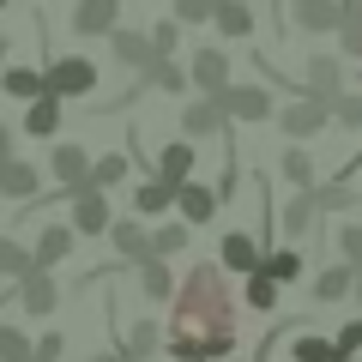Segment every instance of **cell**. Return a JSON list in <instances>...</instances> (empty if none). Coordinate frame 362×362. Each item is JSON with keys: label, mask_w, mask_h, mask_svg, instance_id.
Here are the masks:
<instances>
[{"label": "cell", "mask_w": 362, "mask_h": 362, "mask_svg": "<svg viewBox=\"0 0 362 362\" xmlns=\"http://www.w3.org/2000/svg\"><path fill=\"white\" fill-rule=\"evenodd\" d=\"M163 350L175 362H218L235 350V290L223 259H194L187 278L169 296V332Z\"/></svg>", "instance_id": "6da1fadb"}, {"label": "cell", "mask_w": 362, "mask_h": 362, "mask_svg": "<svg viewBox=\"0 0 362 362\" xmlns=\"http://www.w3.org/2000/svg\"><path fill=\"white\" fill-rule=\"evenodd\" d=\"M326 121H332V97H320V90H296V97L278 109V127H284V139H314Z\"/></svg>", "instance_id": "7a4b0ae2"}, {"label": "cell", "mask_w": 362, "mask_h": 362, "mask_svg": "<svg viewBox=\"0 0 362 362\" xmlns=\"http://www.w3.org/2000/svg\"><path fill=\"white\" fill-rule=\"evenodd\" d=\"M109 223H115V211H109V187H97V181H78L73 187V230L78 235H109Z\"/></svg>", "instance_id": "3957f363"}, {"label": "cell", "mask_w": 362, "mask_h": 362, "mask_svg": "<svg viewBox=\"0 0 362 362\" xmlns=\"http://www.w3.org/2000/svg\"><path fill=\"white\" fill-rule=\"evenodd\" d=\"M42 85H49L54 97H90V90H97V66H90L85 54H61V61L42 66Z\"/></svg>", "instance_id": "277c9868"}, {"label": "cell", "mask_w": 362, "mask_h": 362, "mask_svg": "<svg viewBox=\"0 0 362 362\" xmlns=\"http://www.w3.org/2000/svg\"><path fill=\"white\" fill-rule=\"evenodd\" d=\"M211 97L230 109V121H272V115H278V103H272V85H218Z\"/></svg>", "instance_id": "5b68a950"}, {"label": "cell", "mask_w": 362, "mask_h": 362, "mask_svg": "<svg viewBox=\"0 0 362 362\" xmlns=\"http://www.w3.org/2000/svg\"><path fill=\"white\" fill-rule=\"evenodd\" d=\"M181 133H187V139H218V133H230V109H223L211 90H199V97L181 103Z\"/></svg>", "instance_id": "8992f818"}, {"label": "cell", "mask_w": 362, "mask_h": 362, "mask_svg": "<svg viewBox=\"0 0 362 362\" xmlns=\"http://www.w3.org/2000/svg\"><path fill=\"white\" fill-rule=\"evenodd\" d=\"M290 25L308 37H332L344 25V0H290Z\"/></svg>", "instance_id": "52a82bcc"}, {"label": "cell", "mask_w": 362, "mask_h": 362, "mask_svg": "<svg viewBox=\"0 0 362 362\" xmlns=\"http://www.w3.org/2000/svg\"><path fill=\"white\" fill-rule=\"evenodd\" d=\"M66 25H73V37H109L121 25V0H73Z\"/></svg>", "instance_id": "ba28073f"}, {"label": "cell", "mask_w": 362, "mask_h": 362, "mask_svg": "<svg viewBox=\"0 0 362 362\" xmlns=\"http://www.w3.org/2000/svg\"><path fill=\"white\" fill-rule=\"evenodd\" d=\"M54 302H61V284L49 278V266H30L25 278H18V308H25L30 320H42V314H54Z\"/></svg>", "instance_id": "9c48e42d"}, {"label": "cell", "mask_w": 362, "mask_h": 362, "mask_svg": "<svg viewBox=\"0 0 362 362\" xmlns=\"http://www.w3.org/2000/svg\"><path fill=\"white\" fill-rule=\"evenodd\" d=\"M175 211L199 230V223H211V218L223 211V199H218V187H206V181H194V175H187V181L175 187Z\"/></svg>", "instance_id": "30bf717a"}, {"label": "cell", "mask_w": 362, "mask_h": 362, "mask_svg": "<svg viewBox=\"0 0 362 362\" xmlns=\"http://www.w3.org/2000/svg\"><path fill=\"white\" fill-rule=\"evenodd\" d=\"M314 223H320V199H314V187H296V194L278 206V230H284L290 242H302Z\"/></svg>", "instance_id": "8fae6325"}, {"label": "cell", "mask_w": 362, "mask_h": 362, "mask_svg": "<svg viewBox=\"0 0 362 362\" xmlns=\"http://www.w3.org/2000/svg\"><path fill=\"white\" fill-rule=\"evenodd\" d=\"M218 259H223V272H259V259H266V247H259V235H247V230H223V242H218Z\"/></svg>", "instance_id": "7c38bea8"}, {"label": "cell", "mask_w": 362, "mask_h": 362, "mask_svg": "<svg viewBox=\"0 0 362 362\" xmlns=\"http://www.w3.org/2000/svg\"><path fill=\"white\" fill-rule=\"evenodd\" d=\"M109 49H115V61L127 66V73H139V66H151L157 42H151V30H127V25H115V30H109Z\"/></svg>", "instance_id": "4fadbf2b"}, {"label": "cell", "mask_w": 362, "mask_h": 362, "mask_svg": "<svg viewBox=\"0 0 362 362\" xmlns=\"http://www.w3.org/2000/svg\"><path fill=\"white\" fill-rule=\"evenodd\" d=\"M320 308H332V302H344V296H356V266L350 259H338V266H326V272H314V290H308Z\"/></svg>", "instance_id": "5bb4252c"}, {"label": "cell", "mask_w": 362, "mask_h": 362, "mask_svg": "<svg viewBox=\"0 0 362 362\" xmlns=\"http://www.w3.org/2000/svg\"><path fill=\"white\" fill-rule=\"evenodd\" d=\"M73 247H78V230H73V218H66V223H42V235L30 242V254H37V266H61Z\"/></svg>", "instance_id": "9a60e30c"}, {"label": "cell", "mask_w": 362, "mask_h": 362, "mask_svg": "<svg viewBox=\"0 0 362 362\" xmlns=\"http://www.w3.org/2000/svg\"><path fill=\"white\" fill-rule=\"evenodd\" d=\"M302 85H308V90H320V97L344 90V54H332V49H314V54H308V73H302Z\"/></svg>", "instance_id": "2e32d148"}, {"label": "cell", "mask_w": 362, "mask_h": 362, "mask_svg": "<svg viewBox=\"0 0 362 362\" xmlns=\"http://www.w3.org/2000/svg\"><path fill=\"white\" fill-rule=\"evenodd\" d=\"M109 242H115L121 266H139V259L151 254V235H145V223H139V218H115V223H109Z\"/></svg>", "instance_id": "e0dca14e"}, {"label": "cell", "mask_w": 362, "mask_h": 362, "mask_svg": "<svg viewBox=\"0 0 362 362\" xmlns=\"http://www.w3.org/2000/svg\"><path fill=\"white\" fill-rule=\"evenodd\" d=\"M133 272H139V296H151V302H169V296H175V284H181L163 254H145Z\"/></svg>", "instance_id": "ac0fdd59"}, {"label": "cell", "mask_w": 362, "mask_h": 362, "mask_svg": "<svg viewBox=\"0 0 362 362\" xmlns=\"http://www.w3.org/2000/svg\"><path fill=\"white\" fill-rule=\"evenodd\" d=\"M37 163H25V157H0V199H18L25 206L30 194H37Z\"/></svg>", "instance_id": "d6986e66"}, {"label": "cell", "mask_w": 362, "mask_h": 362, "mask_svg": "<svg viewBox=\"0 0 362 362\" xmlns=\"http://www.w3.org/2000/svg\"><path fill=\"white\" fill-rule=\"evenodd\" d=\"M49 175L61 181V187H78V181L90 175V151L85 145H54L49 151Z\"/></svg>", "instance_id": "ffe728a7"}, {"label": "cell", "mask_w": 362, "mask_h": 362, "mask_svg": "<svg viewBox=\"0 0 362 362\" xmlns=\"http://www.w3.org/2000/svg\"><path fill=\"white\" fill-rule=\"evenodd\" d=\"M169 206H175V181L139 175V187H133V211H139V218H157V211H169Z\"/></svg>", "instance_id": "44dd1931"}, {"label": "cell", "mask_w": 362, "mask_h": 362, "mask_svg": "<svg viewBox=\"0 0 362 362\" xmlns=\"http://www.w3.org/2000/svg\"><path fill=\"white\" fill-rule=\"evenodd\" d=\"M61 103H66V97H54V90H42V97L25 103V133H30V139H49V133L61 127Z\"/></svg>", "instance_id": "7402d4cb"}, {"label": "cell", "mask_w": 362, "mask_h": 362, "mask_svg": "<svg viewBox=\"0 0 362 362\" xmlns=\"http://www.w3.org/2000/svg\"><path fill=\"white\" fill-rule=\"evenodd\" d=\"M187 78H194L199 90H218V85H230V54H223V49H199L194 61H187Z\"/></svg>", "instance_id": "603a6c76"}, {"label": "cell", "mask_w": 362, "mask_h": 362, "mask_svg": "<svg viewBox=\"0 0 362 362\" xmlns=\"http://www.w3.org/2000/svg\"><path fill=\"white\" fill-rule=\"evenodd\" d=\"M278 290H284V284H278V278H272L266 266L242 278V302H247L254 314H278Z\"/></svg>", "instance_id": "cb8c5ba5"}, {"label": "cell", "mask_w": 362, "mask_h": 362, "mask_svg": "<svg viewBox=\"0 0 362 362\" xmlns=\"http://www.w3.org/2000/svg\"><path fill=\"white\" fill-rule=\"evenodd\" d=\"M211 25H218L230 42H242V37H254V6H247V0H218Z\"/></svg>", "instance_id": "d4e9b609"}, {"label": "cell", "mask_w": 362, "mask_h": 362, "mask_svg": "<svg viewBox=\"0 0 362 362\" xmlns=\"http://www.w3.org/2000/svg\"><path fill=\"white\" fill-rule=\"evenodd\" d=\"M90 181H97V187H109V194H115V187H127V181H133V157H127V151L90 157Z\"/></svg>", "instance_id": "484cf974"}, {"label": "cell", "mask_w": 362, "mask_h": 362, "mask_svg": "<svg viewBox=\"0 0 362 362\" xmlns=\"http://www.w3.org/2000/svg\"><path fill=\"white\" fill-rule=\"evenodd\" d=\"M0 90H6V97H25V103H30V97H42L49 85H42L37 66H0Z\"/></svg>", "instance_id": "4316f807"}, {"label": "cell", "mask_w": 362, "mask_h": 362, "mask_svg": "<svg viewBox=\"0 0 362 362\" xmlns=\"http://www.w3.org/2000/svg\"><path fill=\"white\" fill-rule=\"evenodd\" d=\"M157 175H163V181H175V187H181V181L194 175V145H187V139L163 145V157H157Z\"/></svg>", "instance_id": "83f0119b"}, {"label": "cell", "mask_w": 362, "mask_h": 362, "mask_svg": "<svg viewBox=\"0 0 362 362\" xmlns=\"http://www.w3.org/2000/svg\"><path fill=\"white\" fill-rule=\"evenodd\" d=\"M278 169H284V181H290V187H314V157L302 151V139L278 151Z\"/></svg>", "instance_id": "f1b7e54d"}, {"label": "cell", "mask_w": 362, "mask_h": 362, "mask_svg": "<svg viewBox=\"0 0 362 362\" xmlns=\"http://www.w3.org/2000/svg\"><path fill=\"white\" fill-rule=\"evenodd\" d=\"M121 350H127V362H145V356H157V350H163V332H157L151 320H139V326H127Z\"/></svg>", "instance_id": "f546056e"}, {"label": "cell", "mask_w": 362, "mask_h": 362, "mask_svg": "<svg viewBox=\"0 0 362 362\" xmlns=\"http://www.w3.org/2000/svg\"><path fill=\"white\" fill-rule=\"evenodd\" d=\"M30 266H37L30 242H18V235H0V278H25Z\"/></svg>", "instance_id": "4dcf8cb0"}, {"label": "cell", "mask_w": 362, "mask_h": 362, "mask_svg": "<svg viewBox=\"0 0 362 362\" xmlns=\"http://www.w3.org/2000/svg\"><path fill=\"white\" fill-rule=\"evenodd\" d=\"M314 199H320V211H356L362 206V194L350 181H314Z\"/></svg>", "instance_id": "1f68e13d"}, {"label": "cell", "mask_w": 362, "mask_h": 362, "mask_svg": "<svg viewBox=\"0 0 362 362\" xmlns=\"http://www.w3.org/2000/svg\"><path fill=\"white\" fill-rule=\"evenodd\" d=\"M338 350H332V338L326 332H302V338H290V362H332Z\"/></svg>", "instance_id": "d6a6232c"}, {"label": "cell", "mask_w": 362, "mask_h": 362, "mask_svg": "<svg viewBox=\"0 0 362 362\" xmlns=\"http://www.w3.org/2000/svg\"><path fill=\"white\" fill-rule=\"evenodd\" d=\"M259 266H266L278 284H296V278H302V254H296V247H266V259H259Z\"/></svg>", "instance_id": "836d02e7"}, {"label": "cell", "mask_w": 362, "mask_h": 362, "mask_svg": "<svg viewBox=\"0 0 362 362\" xmlns=\"http://www.w3.org/2000/svg\"><path fill=\"white\" fill-rule=\"evenodd\" d=\"M30 344H37V338H30L25 326L0 320V362H30Z\"/></svg>", "instance_id": "e575fe53"}, {"label": "cell", "mask_w": 362, "mask_h": 362, "mask_svg": "<svg viewBox=\"0 0 362 362\" xmlns=\"http://www.w3.org/2000/svg\"><path fill=\"white\" fill-rule=\"evenodd\" d=\"M187 230H194L187 218H181V223H163V230H151V254H163V259L187 254Z\"/></svg>", "instance_id": "d590c367"}, {"label": "cell", "mask_w": 362, "mask_h": 362, "mask_svg": "<svg viewBox=\"0 0 362 362\" xmlns=\"http://www.w3.org/2000/svg\"><path fill=\"white\" fill-rule=\"evenodd\" d=\"M338 49L362 61V0H344V25H338Z\"/></svg>", "instance_id": "8d00e7d4"}, {"label": "cell", "mask_w": 362, "mask_h": 362, "mask_svg": "<svg viewBox=\"0 0 362 362\" xmlns=\"http://www.w3.org/2000/svg\"><path fill=\"white\" fill-rule=\"evenodd\" d=\"M332 121L338 127H362V97L356 90H332Z\"/></svg>", "instance_id": "74e56055"}, {"label": "cell", "mask_w": 362, "mask_h": 362, "mask_svg": "<svg viewBox=\"0 0 362 362\" xmlns=\"http://www.w3.org/2000/svg\"><path fill=\"white\" fill-rule=\"evenodd\" d=\"M181 30H187V25H181L175 13H169V18H157V25H151V42H157V54H175V49H181Z\"/></svg>", "instance_id": "f35d334b"}, {"label": "cell", "mask_w": 362, "mask_h": 362, "mask_svg": "<svg viewBox=\"0 0 362 362\" xmlns=\"http://www.w3.org/2000/svg\"><path fill=\"white\" fill-rule=\"evenodd\" d=\"M211 13H218V0H175V18H181L187 30H194V25H211Z\"/></svg>", "instance_id": "ab89813d"}, {"label": "cell", "mask_w": 362, "mask_h": 362, "mask_svg": "<svg viewBox=\"0 0 362 362\" xmlns=\"http://www.w3.org/2000/svg\"><path fill=\"white\" fill-rule=\"evenodd\" d=\"M332 242H338V259H350V266L362 272V223H344V230H338Z\"/></svg>", "instance_id": "60d3db41"}, {"label": "cell", "mask_w": 362, "mask_h": 362, "mask_svg": "<svg viewBox=\"0 0 362 362\" xmlns=\"http://www.w3.org/2000/svg\"><path fill=\"white\" fill-rule=\"evenodd\" d=\"M66 356V338L61 332H42L37 344H30V362H61Z\"/></svg>", "instance_id": "b9f144b4"}, {"label": "cell", "mask_w": 362, "mask_h": 362, "mask_svg": "<svg viewBox=\"0 0 362 362\" xmlns=\"http://www.w3.org/2000/svg\"><path fill=\"white\" fill-rule=\"evenodd\" d=\"M332 350H338V356H356V350H362V320H350V326H338V332H332Z\"/></svg>", "instance_id": "7bdbcfd3"}, {"label": "cell", "mask_w": 362, "mask_h": 362, "mask_svg": "<svg viewBox=\"0 0 362 362\" xmlns=\"http://www.w3.org/2000/svg\"><path fill=\"white\" fill-rule=\"evenodd\" d=\"M0 157H13V127L0 121Z\"/></svg>", "instance_id": "ee69618b"}, {"label": "cell", "mask_w": 362, "mask_h": 362, "mask_svg": "<svg viewBox=\"0 0 362 362\" xmlns=\"http://www.w3.org/2000/svg\"><path fill=\"white\" fill-rule=\"evenodd\" d=\"M90 362H127V350H97Z\"/></svg>", "instance_id": "f6af8a7d"}, {"label": "cell", "mask_w": 362, "mask_h": 362, "mask_svg": "<svg viewBox=\"0 0 362 362\" xmlns=\"http://www.w3.org/2000/svg\"><path fill=\"white\" fill-rule=\"evenodd\" d=\"M6 49H13V42H6V37H0V66H6Z\"/></svg>", "instance_id": "bcb514c9"}, {"label": "cell", "mask_w": 362, "mask_h": 362, "mask_svg": "<svg viewBox=\"0 0 362 362\" xmlns=\"http://www.w3.org/2000/svg\"><path fill=\"white\" fill-rule=\"evenodd\" d=\"M356 308H362V272H356Z\"/></svg>", "instance_id": "7dc6e473"}, {"label": "cell", "mask_w": 362, "mask_h": 362, "mask_svg": "<svg viewBox=\"0 0 362 362\" xmlns=\"http://www.w3.org/2000/svg\"><path fill=\"white\" fill-rule=\"evenodd\" d=\"M218 362H242V356H235V350H230V356H218Z\"/></svg>", "instance_id": "c3c4849f"}, {"label": "cell", "mask_w": 362, "mask_h": 362, "mask_svg": "<svg viewBox=\"0 0 362 362\" xmlns=\"http://www.w3.org/2000/svg\"><path fill=\"white\" fill-rule=\"evenodd\" d=\"M6 6H13V0H0V13H6Z\"/></svg>", "instance_id": "681fc988"}, {"label": "cell", "mask_w": 362, "mask_h": 362, "mask_svg": "<svg viewBox=\"0 0 362 362\" xmlns=\"http://www.w3.org/2000/svg\"><path fill=\"white\" fill-rule=\"evenodd\" d=\"M332 362H344V356H332Z\"/></svg>", "instance_id": "f907efd6"}]
</instances>
